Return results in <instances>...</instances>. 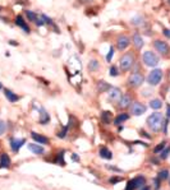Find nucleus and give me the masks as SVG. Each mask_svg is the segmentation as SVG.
I'll return each mask as SVG.
<instances>
[{
  "mask_svg": "<svg viewBox=\"0 0 170 190\" xmlns=\"http://www.w3.org/2000/svg\"><path fill=\"white\" fill-rule=\"evenodd\" d=\"M134 64H136V56H134L133 51H128V53L123 54L119 59V67L123 71H129Z\"/></svg>",
  "mask_w": 170,
  "mask_h": 190,
  "instance_id": "1",
  "label": "nucleus"
},
{
  "mask_svg": "<svg viewBox=\"0 0 170 190\" xmlns=\"http://www.w3.org/2000/svg\"><path fill=\"white\" fill-rule=\"evenodd\" d=\"M162 114L161 112H156L155 111L153 114H151L147 118V126L150 128L153 133H157V131L161 130V125H162Z\"/></svg>",
  "mask_w": 170,
  "mask_h": 190,
  "instance_id": "2",
  "label": "nucleus"
},
{
  "mask_svg": "<svg viewBox=\"0 0 170 190\" xmlns=\"http://www.w3.org/2000/svg\"><path fill=\"white\" fill-rule=\"evenodd\" d=\"M142 61L146 67L150 68H155L160 61V57L153 53V51H145L142 54Z\"/></svg>",
  "mask_w": 170,
  "mask_h": 190,
  "instance_id": "3",
  "label": "nucleus"
},
{
  "mask_svg": "<svg viewBox=\"0 0 170 190\" xmlns=\"http://www.w3.org/2000/svg\"><path fill=\"white\" fill-rule=\"evenodd\" d=\"M162 70L161 69H153L151 70L150 73H148L147 75V83L150 86H157L160 84L161 79H162Z\"/></svg>",
  "mask_w": 170,
  "mask_h": 190,
  "instance_id": "4",
  "label": "nucleus"
},
{
  "mask_svg": "<svg viewBox=\"0 0 170 190\" xmlns=\"http://www.w3.org/2000/svg\"><path fill=\"white\" fill-rule=\"evenodd\" d=\"M143 82H145V77L141 71H133L128 79L129 86L133 87V88H138V87L142 86Z\"/></svg>",
  "mask_w": 170,
  "mask_h": 190,
  "instance_id": "5",
  "label": "nucleus"
},
{
  "mask_svg": "<svg viewBox=\"0 0 170 190\" xmlns=\"http://www.w3.org/2000/svg\"><path fill=\"white\" fill-rule=\"evenodd\" d=\"M131 108V114L134 115V116H141L143 115L147 110V106H145L143 104H141V102L136 101V102H132V105L129 106Z\"/></svg>",
  "mask_w": 170,
  "mask_h": 190,
  "instance_id": "6",
  "label": "nucleus"
},
{
  "mask_svg": "<svg viewBox=\"0 0 170 190\" xmlns=\"http://www.w3.org/2000/svg\"><path fill=\"white\" fill-rule=\"evenodd\" d=\"M153 47L156 49V51L159 54H161V55H166V54H169V51H170L169 45L165 41H162V40H156V41H155L153 42Z\"/></svg>",
  "mask_w": 170,
  "mask_h": 190,
  "instance_id": "7",
  "label": "nucleus"
},
{
  "mask_svg": "<svg viewBox=\"0 0 170 190\" xmlns=\"http://www.w3.org/2000/svg\"><path fill=\"white\" fill-rule=\"evenodd\" d=\"M131 38L128 37L127 35H122V36H119V37L116 38V47L118 50H125V49H128L129 45H131Z\"/></svg>",
  "mask_w": 170,
  "mask_h": 190,
  "instance_id": "8",
  "label": "nucleus"
},
{
  "mask_svg": "<svg viewBox=\"0 0 170 190\" xmlns=\"http://www.w3.org/2000/svg\"><path fill=\"white\" fill-rule=\"evenodd\" d=\"M108 97L111 102H119L120 97H122V91H120L118 87H111L108 91Z\"/></svg>",
  "mask_w": 170,
  "mask_h": 190,
  "instance_id": "9",
  "label": "nucleus"
},
{
  "mask_svg": "<svg viewBox=\"0 0 170 190\" xmlns=\"http://www.w3.org/2000/svg\"><path fill=\"white\" fill-rule=\"evenodd\" d=\"M118 104H119V107L120 108H128L132 105V97H131V94H128V93L122 94V97H120Z\"/></svg>",
  "mask_w": 170,
  "mask_h": 190,
  "instance_id": "10",
  "label": "nucleus"
},
{
  "mask_svg": "<svg viewBox=\"0 0 170 190\" xmlns=\"http://www.w3.org/2000/svg\"><path fill=\"white\" fill-rule=\"evenodd\" d=\"M26 143V139H16V138H12L10 139V148L13 149V152H18L19 148Z\"/></svg>",
  "mask_w": 170,
  "mask_h": 190,
  "instance_id": "11",
  "label": "nucleus"
},
{
  "mask_svg": "<svg viewBox=\"0 0 170 190\" xmlns=\"http://www.w3.org/2000/svg\"><path fill=\"white\" fill-rule=\"evenodd\" d=\"M133 45H134V47H136V50H141L143 47L145 42H143L142 36H141L139 33H134L133 35Z\"/></svg>",
  "mask_w": 170,
  "mask_h": 190,
  "instance_id": "12",
  "label": "nucleus"
},
{
  "mask_svg": "<svg viewBox=\"0 0 170 190\" xmlns=\"http://www.w3.org/2000/svg\"><path fill=\"white\" fill-rule=\"evenodd\" d=\"M16 24L18 26V27H20L22 30L26 32V33H30V27H28V24L24 22V19H23V17L22 16H17L16 17Z\"/></svg>",
  "mask_w": 170,
  "mask_h": 190,
  "instance_id": "13",
  "label": "nucleus"
},
{
  "mask_svg": "<svg viewBox=\"0 0 170 190\" xmlns=\"http://www.w3.org/2000/svg\"><path fill=\"white\" fill-rule=\"evenodd\" d=\"M4 94H5V97L8 98V101L12 102V104H14V102H17L19 100V97L17 96V94L14 92H12L10 90H8V88H4Z\"/></svg>",
  "mask_w": 170,
  "mask_h": 190,
  "instance_id": "14",
  "label": "nucleus"
},
{
  "mask_svg": "<svg viewBox=\"0 0 170 190\" xmlns=\"http://www.w3.org/2000/svg\"><path fill=\"white\" fill-rule=\"evenodd\" d=\"M31 137H32V139L35 142H37L40 144H49V139H47V138L44 137V135H41V134H39V133H32Z\"/></svg>",
  "mask_w": 170,
  "mask_h": 190,
  "instance_id": "15",
  "label": "nucleus"
},
{
  "mask_svg": "<svg viewBox=\"0 0 170 190\" xmlns=\"http://www.w3.org/2000/svg\"><path fill=\"white\" fill-rule=\"evenodd\" d=\"M39 111H40V124H47L50 121V116H49V114L46 112L45 108L40 107Z\"/></svg>",
  "mask_w": 170,
  "mask_h": 190,
  "instance_id": "16",
  "label": "nucleus"
},
{
  "mask_svg": "<svg viewBox=\"0 0 170 190\" xmlns=\"http://www.w3.org/2000/svg\"><path fill=\"white\" fill-rule=\"evenodd\" d=\"M128 119H129V114H127V112L119 114L116 118L114 119V125H120V124H122V122H125Z\"/></svg>",
  "mask_w": 170,
  "mask_h": 190,
  "instance_id": "17",
  "label": "nucleus"
},
{
  "mask_svg": "<svg viewBox=\"0 0 170 190\" xmlns=\"http://www.w3.org/2000/svg\"><path fill=\"white\" fill-rule=\"evenodd\" d=\"M28 149H30L31 152H33V155H42V153L45 152L44 147H41V145L39 144H28Z\"/></svg>",
  "mask_w": 170,
  "mask_h": 190,
  "instance_id": "18",
  "label": "nucleus"
},
{
  "mask_svg": "<svg viewBox=\"0 0 170 190\" xmlns=\"http://www.w3.org/2000/svg\"><path fill=\"white\" fill-rule=\"evenodd\" d=\"M10 166V158L6 153H3L2 157H0V167H4V169H8Z\"/></svg>",
  "mask_w": 170,
  "mask_h": 190,
  "instance_id": "19",
  "label": "nucleus"
},
{
  "mask_svg": "<svg viewBox=\"0 0 170 190\" xmlns=\"http://www.w3.org/2000/svg\"><path fill=\"white\" fill-rule=\"evenodd\" d=\"M134 185H136V189H141L143 188L146 185V179L145 176H142V175H139V176L134 177Z\"/></svg>",
  "mask_w": 170,
  "mask_h": 190,
  "instance_id": "20",
  "label": "nucleus"
},
{
  "mask_svg": "<svg viewBox=\"0 0 170 190\" xmlns=\"http://www.w3.org/2000/svg\"><path fill=\"white\" fill-rule=\"evenodd\" d=\"M97 88H98V92H108L110 88H111V86L108 83V82H104V80H100V82L97 83Z\"/></svg>",
  "mask_w": 170,
  "mask_h": 190,
  "instance_id": "21",
  "label": "nucleus"
},
{
  "mask_svg": "<svg viewBox=\"0 0 170 190\" xmlns=\"http://www.w3.org/2000/svg\"><path fill=\"white\" fill-rule=\"evenodd\" d=\"M100 157L101 158H105V159H111L113 158V153L109 148H106V147H102L100 149Z\"/></svg>",
  "mask_w": 170,
  "mask_h": 190,
  "instance_id": "22",
  "label": "nucleus"
},
{
  "mask_svg": "<svg viewBox=\"0 0 170 190\" xmlns=\"http://www.w3.org/2000/svg\"><path fill=\"white\" fill-rule=\"evenodd\" d=\"M150 107L153 108V110H160V108L162 107V101H161L160 98H153V100H151Z\"/></svg>",
  "mask_w": 170,
  "mask_h": 190,
  "instance_id": "23",
  "label": "nucleus"
},
{
  "mask_svg": "<svg viewBox=\"0 0 170 190\" xmlns=\"http://www.w3.org/2000/svg\"><path fill=\"white\" fill-rule=\"evenodd\" d=\"M101 121L104 122V124H110L111 122V112H109V111H102L101 112Z\"/></svg>",
  "mask_w": 170,
  "mask_h": 190,
  "instance_id": "24",
  "label": "nucleus"
},
{
  "mask_svg": "<svg viewBox=\"0 0 170 190\" xmlns=\"http://www.w3.org/2000/svg\"><path fill=\"white\" fill-rule=\"evenodd\" d=\"M143 22H145V19H143V17L142 16H136V17H133L132 19H131V23L133 24V26H142L143 24Z\"/></svg>",
  "mask_w": 170,
  "mask_h": 190,
  "instance_id": "25",
  "label": "nucleus"
},
{
  "mask_svg": "<svg viewBox=\"0 0 170 190\" xmlns=\"http://www.w3.org/2000/svg\"><path fill=\"white\" fill-rule=\"evenodd\" d=\"M98 68H100V64H98L97 60H94V59H92V60L88 63V70H90V71H96V70H98Z\"/></svg>",
  "mask_w": 170,
  "mask_h": 190,
  "instance_id": "26",
  "label": "nucleus"
},
{
  "mask_svg": "<svg viewBox=\"0 0 170 190\" xmlns=\"http://www.w3.org/2000/svg\"><path fill=\"white\" fill-rule=\"evenodd\" d=\"M169 175H170L169 170L164 169V170H161V171L157 174V179H159L160 181H161V180H168V179H169Z\"/></svg>",
  "mask_w": 170,
  "mask_h": 190,
  "instance_id": "27",
  "label": "nucleus"
},
{
  "mask_svg": "<svg viewBox=\"0 0 170 190\" xmlns=\"http://www.w3.org/2000/svg\"><path fill=\"white\" fill-rule=\"evenodd\" d=\"M169 155H170V147H166V148H164V149L161 151L160 158H161V159H166V158L169 157Z\"/></svg>",
  "mask_w": 170,
  "mask_h": 190,
  "instance_id": "28",
  "label": "nucleus"
},
{
  "mask_svg": "<svg viewBox=\"0 0 170 190\" xmlns=\"http://www.w3.org/2000/svg\"><path fill=\"white\" fill-rule=\"evenodd\" d=\"M24 13H26V16L28 17V19H30L31 22H35V20H36V18H37V14H36V13H33V12H31V10H26Z\"/></svg>",
  "mask_w": 170,
  "mask_h": 190,
  "instance_id": "29",
  "label": "nucleus"
},
{
  "mask_svg": "<svg viewBox=\"0 0 170 190\" xmlns=\"http://www.w3.org/2000/svg\"><path fill=\"white\" fill-rule=\"evenodd\" d=\"M165 145H166V142H161V143L157 145V147H155V149H153V153H155V155H156V153H160L162 149L165 148Z\"/></svg>",
  "mask_w": 170,
  "mask_h": 190,
  "instance_id": "30",
  "label": "nucleus"
},
{
  "mask_svg": "<svg viewBox=\"0 0 170 190\" xmlns=\"http://www.w3.org/2000/svg\"><path fill=\"white\" fill-rule=\"evenodd\" d=\"M120 181H123V177H119V176H113V177H110V179H109V182H110L111 185L118 184V182H120Z\"/></svg>",
  "mask_w": 170,
  "mask_h": 190,
  "instance_id": "31",
  "label": "nucleus"
},
{
  "mask_svg": "<svg viewBox=\"0 0 170 190\" xmlns=\"http://www.w3.org/2000/svg\"><path fill=\"white\" fill-rule=\"evenodd\" d=\"M110 75L111 77H118L119 75V70H118V68L115 67V65H111V68H110Z\"/></svg>",
  "mask_w": 170,
  "mask_h": 190,
  "instance_id": "32",
  "label": "nucleus"
},
{
  "mask_svg": "<svg viewBox=\"0 0 170 190\" xmlns=\"http://www.w3.org/2000/svg\"><path fill=\"white\" fill-rule=\"evenodd\" d=\"M125 190H136V185H134V179L129 180L128 184L125 186Z\"/></svg>",
  "mask_w": 170,
  "mask_h": 190,
  "instance_id": "33",
  "label": "nucleus"
},
{
  "mask_svg": "<svg viewBox=\"0 0 170 190\" xmlns=\"http://www.w3.org/2000/svg\"><path fill=\"white\" fill-rule=\"evenodd\" d=\"M5 131H6V124L3 120H0V135L5 134Z\"/></svg>",
  "mask_w": 170,
  "mask_h": 190,
  "instance_id": "34",
  "label": "nucleus"
},
{
  "mask_svg": "<svg viewBox=\"0 0 170 190\" xmlns=\"http://www.w3.org/2000/svg\"><path fill=\"white\" fill-rule=\"evenodd\" d=\"M168 124H169V119H164L162 120V130H164V134H168Z\"/></svg>",
  "mask_w": 170,
  "mask_h": 190,
  "instance_id": "35",
  "label": "nucleus"
},
{
  "mask_svg": "<svg viewBox=\"0 0 170 190\" xmlns=\"http://www.w3.org/2000/svg\"><path fill=\"white\" fill-rule=\"evenodd\" d=\"M63 155H64V152H63V151H61V152L59 153V156H58V158H56V159H55V161H56V162H59V163H60L61 166H63V165H65V161H64V159H63Z\"/></svg>",
  "mask_w": 170,
  "mask_h": 190,
  "instance_id": "36",
  "label": "nucleus"
},
{
  "mask_svg": "<svg viewBox=\"0 0 170 190\" xmlns=\"http://www.w3.org/2000/svg\"><path fill=\"white\" fill-rule=\"evenodd\" d=\"M113 55H114V47H110V50H109V54H108V56H106V60H108V63H110L111 61V57H113Z\"/></svg>",
  "mask_w": 170,
  "mask_h": 190,
  "instance_id": "37",
  "label": "nucleus"
},
{
  "mask_svg": "<svg viewBox=\"0 0 170 190\" xmlns=\"http://www.w3.org/2000/svg\"><path fill=\"white\" fill-rule=\"evenodd\" d=\"M68 129H69V125L63 129V130L60 131V133L58 134V137H59V138H65V137H67V131H68Z\"/></svg>",
  "mask_w": 170,
  "mask_h": 190,
  "instance_id": "38",
  "label": "nucleus"
},
{
  "mask_svg": "<svg viewBox=\"0 0 170 190\" xmlns=\"http://www.w3.org/2000/svg\"><path fill=\"white\" fill-rule=\"evenodd\" d=\"M108 169L111 170V171H115V172H120V174L123 172V170H120L119 167H115V166H110V165H109V166H108Z\"/></svg>",
  "mask_w": 170,
  "mask_h": 190,
  "instance_id": "39",
  "label": "nucleus"
},
{
  "mask_svg": "<svg viewBox=\"0 0 170 190\" xmlns=\"http://www.w3.org/2000/svg\"><path fill=\"white\" fill-rule=\"evenodd\" d=\"M152 94V91L151 90H143L142 91V96L143 97H148V96H151Z\"/></svg>",
  "mask_w": 170,
  "mask_h": 190,
  "instance_id": "40",
  "label": "nucleus"
},
{
  "mask_svg": "<svg viewBox=\"0 0 170 190\" xmlns=\"http://www.w3.org/2000/svg\"><path fill=\"white\" fill-rule=\"evenodd\" d=\"M153 188L156 189V190H159V188H160V180L157 177L153 179Z\"/></svg>",
  "mask_w": 170,
  "mask_h": 190,
  "instance_id": "41",
  "label": "nucleus"
},
{
  "mask_svg": "<svg viewBox=\"0 0 170 190\" xmlns=\"http://www.w3.org/2000/svg\"><path fill=\"white\" fill-rule=\"evenodd\" d=\"M166 119H170V105H166Z\"/></svg>",
  "mask_w": 170,
  "mask_h": 190,
  "instance_id": "42",
  "label": "nucleus"
},
{
  "mask_svg": "<svg viewBox=\"0 0 170 190\" xmlns=\"http://www.w3.org/2000/svg\"><path fill=\"white\" fill-rule=\"evenodd\" d=\"M164 36H166L168 38H170V30H164Z\"/></svg>",
  "mask_w": 170,
  "mask_h": 190,
  "instance_id": "43",
  "label": "nucleus"
},
{
  "mask_svg": "<svg viewBox=\"0 0 170 190\" xmlns=\"http://www.w3.org/2000/svg\"><path fill=\"white\" fill-rule=\"evenodd\" d=\"M141 135H142V137H146V138H147V139H151V137H150V135H148L147 133H145V131H141Z\"/></svg>",
  "mask_w": 170,
  "mask_h": 190,
  "instance_id": "44",
  "label": "nucleus"
},
{
  "mask_svg": "<svg viewBox=\"0 0 170 190\" xmlns=\"http://www.w3.org/2000/svg\"><path fill=\"white\" fill-rule=\"evenodd\" d=\"M72 159H73V161H77V162L79 161V158H78V156H77V155H73V156H72Z\"/></svg>",
  "mask_w": 170,
  "mask_h": 190,
  "instance_id": "45",
  "label": "nucleus"
},
{
  "mask_svg": "<svg viewBox=\"0 0 170 190\" xmlns=\"http://www.w3.org/2000/svg\"><path fill=\"white\" fill-rule=\"evenodd\" d=\"M139 190H151V188H150V186H146V185H145L143 188H141Z\"/></svg>",
  "mask_w": 170,
  "mask_h": 190,
  "instance_id": "46",
  "label": "nucleus"
},
{
  "mask_svg": "<svg viewBox=\"0 0 170 190\" xmlns=\"http://www.w3.org/2000/svg\"><path fill=\"white\" fill-rule=\"evenodd\" d=\"M9 45H14V46H17L18 43H17L16 41H13V40H12V41H9Z\"/></svg>",
  "mask_w": 170,
  "mask_h": 190,
  "instance_id": "47",
  "label": "nucleus"
},
{
  "mask_svg": "<svg viewBox=\"0 0 170 190\" xmlns=\"http://www.w3.org/2000/svg\"><path fill=\"white\" fill-rule=\"evenodd\" d=\"M0 90H3V83H0Z\"/></svg>",
  "mask_w": 170,
  "mask_h": 190,
  "instance_id": "48",
  "label": "nucleus"
},
{
  "mask_svg": "<svg viewBox=\"0 0 170 190\" xmlns=\"http://www.w3.org/2000/svg\"><path fill=\"white\" fill-rule=\"evenodd\" d=\"M168 3H169V4H170V0H168Z\"/></svg>",
  "mask_w": 170,
  "mask_h": 190,
  "instance_id": "49",
  "label": "nucleus"
},
{
  "mask_svg": "<svg viewBox=\"0 0 170 190\" xmlns=\"http://www.w3.org/2000/svg\"><path fill=\"white\" fill-rule=\"evenodd\" d=\"M169 185H170V179H169Z\"/></svg>",
  "mask_w": 170,
  "mask_h": 190,
  "instance_id": "50",
  "label": "nucleus"
},
{
  "mask_svg": "<svg viewBox=\"0 0 170 190\" xmlns=\"http://www.w3.org/2000/svg\"><path fill=\"white\" fill-rule=\"evenodd\" d=\"M0 10H2V6H0Z\"/></svg>",
  "mask_w": 170,
  "mask_h": 190,
  "instance_id": "51",
  "label": "nucleus"
}]
</instances>
